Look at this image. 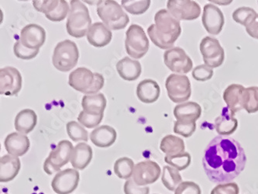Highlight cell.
Masks as SVG:
<instances>
[{
    "label": "cell",
    "instance_id": "43",
    "mask_svg": "<svg viewBox=\"0 0 258 194\" xmlns=\"http://www.w3.org/2000/svg\"><path fill=\"white\" fill-rule=\"evenodd\" d=\"M174 194H202V190L196 182L184 181L174 190Z\"/></svg>",
    "mask_w": 258,
    "mask_h": 194
},
{
    "label": "cell",
    "instance_id": "40",
    "mask_svg": "<svg viewBox=\"0 0 258 194\" xmlns=\"http://www.w3.org/2000/svg\"><path fill=\"white\" fill-rule=\"evenodd\" d=\"M196 130V121H176L174 122V132L184 137H189Z\"/></svg>",
    "mask_w": 258,
    "mask_h": 194
},
{
    "label": "cell",
    "instance_id": "7",
    "mask_svg": "<svg viewBox=\"0 0 258 194\" xmlns=\"http://www.w3.org/2000/svg\"><path fill=\"white\" fill-rule=\"evenodd\" d=\"M125 47L126 53L134 59H141L146 55L149 49V40L141 26L132 24L126 30Z\"/></svg>",
    "mask_w": 258,
    "mask_h": 194
},
{
    "label": "cell",
    "instance_id": "47",
    "mask_svg": "<svg viewBox=\"0 0 258 194\" xmlns=\"http://www.w3.org/2000/svg\"><path fill=\"white\" fill-rule=\"evenodd\" d=\"M6 194H8V193H6Z\"/></svg>",
    "mask_w": 258,
    "mask_h": 194
},
{
    "label": "cell",
    "instance_id": "19",
    "mask_svg": "<svg viewBox=\"0 0 258 194\" xmlns=\"http://www.w3.org/2000/svg\"><path fill=\"white\" fill-rule=\"evenodd\" d=\"M245 91L246 88L239 84H231L225 89L223 100L232 115L244 109Z\"/></svg>",
    "mask_w": 258,
    "mask_h": 194
},
{
    "label": "cell",
    "instance_id": "5",
    "mask_svg": "<svg viewBox=\"0 0 258 194\" xmlns=\"http://www.w3.org/2000/svg\"><path fill=\"white\" fill-rule=\"evenodd\" d=\"M69 84L73 89L85 94L99 92L104 85V77L84 67L78 68L69 75Z\"/></svg>",
    "mask_w": 258,
    "mask_h": 194
},
{
    "label": "cell",
    "instance_id": "23",
    "mask_svg": "<svg viewBox=\"0 0 258 194\" xmlns=\"http://www.w3.org/2000/svg\"><path fill=\"white\" fill-rule=\"evenodd\" d=\"M161 94V89L158 82L152 79L141 81L137 88L138 99L144 104L156 102Z\"/></svg>",
    "mask_w": 258,
    "mask_h": 194
},
{
    "label": "cell",
    "instance_id": "2",
    "mask_svg": "<svg viewBox=\"0 0 258 194\" xmlns=\"http://www.w3.org/2000/svg\"><path fill=\"white\" fill-rule=\"evenodd\" d=\"M155 24L148 29L151 41L161 49L173 48L174 43L181 35V27L179 20L174 18L168 10H160L154 16Z\"/></svg>",
    "mask_w": 258,
    "mask_h": 194
},
{
    "label": "cell",
    "instance_id": "9",
    "mask_svg": "<svg viewBox=\"0 0 258 194\" xmlns=\"http://www.w3.org/2000/svg\"><path fill=\"white\" fill-rule=\"evenodd\" d=\"M165 87L169 99L175 104L185 102L191 97V82L186 75L171 74L167 78Z\"/></svg>",
    "mask_w": 258,
    "mask_h": 194
},
{
    "label": "cell",
    "instance_id": "18",
    "mask_svg": "<svg viewBox=\"0 0 258 194\" xmlns=\"http://www.w3.org/2000/svg\"><path fill=\"white\" fill-rule=\"evenodd\" d=\"M20 40L26 47L40 50L46 40L45 30L37 24H28L20 32Z\"/></svg>",
    "mask_w": 258,
    "mask_h": 194
},
{
    "label": "cell",
    "instance_id": "29",
    "mask_svg": "<svg viewBox=\"0 0 258 194\" xmlns=\"http://www.w3.org/2000/svg\"><path fill=\"white\" fill-rule=\"evenodd\" d=\"M37 117L33 110L25 109L20 111L14 121V127L20 134H27L34 130L37 125Z\"/></svg>",
    "mask_w": 258,
    "mask_h": 194
},
{
    "label": "cell",
    "instance_id": "6",
    "mask_svg": "<svg viewBox=\"0 0 258 194\" xmlns=\"http://www.w3.org/2000/svg\"><path fill=\"white\" fill-rule=\"evenodd\" d=\"M79 59V48L76 43L66 40L59 42L54 48L52 62L57 70L67 72L76 67Z\"/></svg>",
    "mask_w": 258,
    "mask_h": 194
},
{
    "label": "cell",
    "instance_id": "45",
    "mask_svg": "<svg viewBox=\"0 0 258 194\" xmlns=\"http://www.w3.org/2000/svg\"><path fill=\"white\" fill-rule=\"evenodd\" d=\"M125 194H149L150 188L148 186H138L133 179H127L124 184Z\"/></svg>",
    "mask_w": 258,
    "mask_h": 194
},
{
    "label": "cell",
    "instance_id": "44",
    "mask_svg": "<svg viewBox=\"0 0 258 194\" xmlns=\"http://www.w3.org/2000/svg\"><path fill=\"white\" fill-rule=\"evenodd\" d=\"M240 188L236 182H227L217 185L211 191V194H239Z\"/></svg>",
    "mask_w": 258,
    "mask_h": 194
},
{
    "label": "cell",
    "instance_id": "14",
    "mask_svg": "<svg viewBox=\"0 0 258 194\" xmlns=\"http://www.w3.org/2000/svg\"><path fill=\"white\" fill-rule=\"evenodd\" d=\"M161 173V168L158 163L154 161H143L134 167L133 180L138 186H147L156 182Z\"/></svg>",
    "mask_w": 258,
    "mask_h": 194
},
{
    "label": "cell",
    "instance_id": "16",
    "mask_svg": "<svg viewBox=\"0 0 258 194\" xmlns=\"http://www.w3.org/2000/svg\"><path fill=\"white\" fill-rule=\"evenodd\" d=\"M22 75L14 67H5L0 69V94L15 95L22 88Z\"/></svg>",
    "mask_w": 258,
    "mask_h": 194
},
{
    "label": "cell",
    "instance_id": "22",
    "mask_svg": "<svg viewBox=\"0 0 258 194\" xmlns=\"http://www.w3.org/2000/svg\"><path fill=\"white\" fill-rule=\"evenodd\" d=\"M21 168L20 159L17 156L5 155L0 159V182H8L15 179Z\"/></svg>",
    "mask_w": 258,
    "mask_h": 194
},
{
    "label": "cell",
    "instance_id": "21",
    "mask_svg": "<svg viewBox=\"0 0 258 194\" xmlns=\"http://www.w3.org/2000/svg\"><path fill=\"white\" fill-rule=\"evenodd\" d=\"M111 30L102 23L92 24L87 34V40L91 45L102 47L108 45L112 40Z\"/></svg>",
    "mask_w": 258,
    "mask_h": 194
},
{
    "label": "cell",
    "instance_id": "17",
    "mask_svg": "<svg viewBox=\"0 0 258 194\" xmlns=\"http://www.w3.org/2000/svg\"><path fill=\"white\" fill-rule=\"evenodd\" d=\"M202 22L209 34L218 35L224 26V15L219 7L211 4H206L203 9Z\"/></svg>",
    "mask_w": 258,
    "mask_h": 194
},
{
    "label": "cell",
    "instance_id": "32",
    "mask_svg": "<svg viewBox=\"0 0 258 194\" xmlns=\"http://www.w3.org/2000/svg\"><path fill=\"white\" fill-rule=\"evenodd\" d=\"M161 181L168 190L174 191L183 182L179 171L170 166L163 168Z\"/></svg>",
    "mask_w": 258,
    "mask_h": 194
},
{
    "label": "cell",
    "instance_id": "15",
    "mask_svg": "<svg viewBox=\"0 0 258 194\" xmlns=\"http://www.w3.org/2000/svg\"><path fill=\"white\" fill-rule=\"evenodd\" d=\"M79 172L76 169H67L57 172L51 182L53 190L57 194H70L79 186Z\"/></svg>",
    "mask_w": 258,
    "mask_h": 194
},
{
    "label": "cell",
    "instance_id": "25",
    "mask_svg": "<svg viewBox=\"0 0 258 194\" xmlns=\"http://www.w3.org/2000/svg\"><path fill=\"white\" fill-rule=\"evenodd\" d=\"M116 130L110 126L103 125L92 131L90 139L92 142L99 148H109L114 144L116 140Z\"/></svg>",
    "mask_w": 258,
    "mask_h": 194
},
{
    "label": "cell",
    "instance_id": "13",
    "mask_svg": "<svg viewBox=\"0 0 258 194\" xmlns=\"http://www.w3.org/2000/svg\"><path fill=\"white\" fill-rule=\"evenodd\" d=\"M168 11L178 20H194L201 15V8L192 0H169Z\"/></svg>",
    "mask_w": 258,
    "mask_h": 194
},
{
    "label": "cell",
    "instance_id": "26",
    "mask_svg": "<svg viewBox=\"0 0 258 194\" xmlns=\"http://www.w3.org/2000/svg\"><path fill=\"white\" fill-rule=\"evenodd\" d=\"M116 70L123 80L131 82L137 80L141 76L142 68L138 61L125 57L116 64Z\"/></svg>",
    "mask_w": 258,
    "mask_h": 194
},
{
    "label": "cell",
    "instance_id": "1",
    "mask_svg": "<svg viewBox=\"0 0 258 194\" xmlns=\"http://www.w3.org/2000/svg\"><path fill=\"white\" fill-rule=\"evenodd\" d=\"M246 163L243 147L233 137H214L203 154V169L213 183L231 182L243 172Z\"/></svg>",
    "mask_w": 258,
    "mask_h": 194
},
{
    "label": "cell",
    "instance_id": "42",
    "mask_svg": "<svg viewBox=\"0 0 258 194\" xmlns=\"http://www.w3.org/2000/svg\"><path fill=\"white\" fill-rule=\"evenodd\" d=\"M213 76V69L206 65H200L192 71V77L198 82L210 80Z\"/></svg>",
    "mask_w": 258,
    "mask_h": 194
},
{
    "label": "cell",
    "instance_id": "41",
    "mask_svg": "<svg viewBox=\"0 0 258 194\" xmlns=\"http://www.w3.org/2000/svg\"><path fill=\"white\" fill-rule=\"evenodd\" d=\"M14 52L15 56L23 60H30L34 59L38 55V49H30L23 45L20 40H17L14 44Z\"/></svg>",
    "mask_w": 258,
    "mask_h": 194
},
{
    "label": "cell",
    "instance_id": "27",
    "mask_svg": "<svg viewBox=\"0 0 258 194\" xmlns=\"http://www.w3.org/2000/svg\"><path fill=\"white\" fill-rule=\"evenodd\" d=\"M92 159V148L86 143L81 142L73 149L70 162L75 169L83 170L89 166Z\"/></svg>",
    "mask_w": 258,
    "mask_h": 194
},
{
    "label": "cell",
    "instance_id": "35",
    "mask_svg": "<svg viewBox=\"0 0 258 194\" xmlns=\"http://www.w3.org/2000/svg\"><path fill=\"white\" fill-rule=\"evenodd\" d=\"M67 133L69 137L75 142L85 141L87 142L89 140V134L84 127L76 121H70L66 125Z\"/></svg>",
    "mask_w": 258,
    "mask_h": 194
},
{
    "label": "cell",
    "instance_id": "36",
    "mask_svg": "<svg viewBox=\"0 0 258 194\" xmlns=\"http://www.w3.org/2000/svg\"><path fill=\"white\" fill-rule=\"evenodd\" d=\"M164 161L171 167L178 169V171H182L190 166L191 158L189 153L184 152V153L175 156H166L164 157Z\"/></svg>",
    "mask_w": 258,
    "mask_h": 194
},
{
    "label": "cell",
    "instance_id": "46",
    "mask_svg": "<svg viewBox=\"0 0 258 194\" xmlns=\"http://www.w3.org/2000/svg\"><path fill=\"white\" fill-rule=\"evenodd\" d=\"M246 30L250 37L258 40V15L249 25L246 26Z\"/></svg>",
    "mask_w": 258,
    "mask_h": 194
},
{
    "label": "cell",
    "instance_id": "31",
    "mask_svg": "<svg viewBox=\"0 0 258 194\" xmlns=\"http://www.w3.org/2000/svg\"><path fill=\"white\" fill-rule=\"evenodd\" d=\"M184 149L185 146L182 139L171 134H168L163 137L160 146L161 152L166 154V156L181 154L184 153Z\"/></svg>",
    "mask_w": 258,
    "mask_h": 194
},
{
    "label": "cell",
    "instance_id": "39",
    "mask_svg": "<svg viewBox=\"0 0 258 194\" xmlns=\"http://www.w3.org/2000/svg\"><path fill=\"white\" fill-rule=\"evenodd\" d=\"M103 119V114H92L82 111L78 117L79 124L87 128H94L99 125Z\"/></svg>",
    "mask_w": 258,
    "mask_h": 194
},
{
    "label": "cell",
    "instance_id": "12",
    "mask_svg": "<svg viewBox=\"0 0 258 194\" xmlns=\"http://www.w3.org/2000/svg\"><path fill=\"white\" fill-rule=\"evenodd\" d=\"M34 8L53 22L62 21L69 14V4L64 0H40L33 1Z\"/></svg>",
    "mask_w": 258,
    "mask_h": 194
},
{
    "label": "cell",
    "instance_id": "33",
    "mask_svg": "<svg viewBox=\"0 0 258 194\" xmlns=\"http://www.w3.org/2000/svg\"><path fill=\"white\" fill-rule=\"evenodd\" d=\"M134 161L127 157H122L117 159L114 164L113 170L115 174L122 179H129L133 176L134 170Z\"/></svg>",
    "mask_w": 258,
    "mask_h": 194
},
{
    "label": "cell",
    "instance_id": "3",
    "mask_svg": "<svg viewBox=\"0 0 258 194\" xmlns=\"http://www.w3.org/2000/svg\"><path fill=\"white\" fill-rule=\"evenodd\" d=\"M92 25L90 14L86 6L79 0H72L66 24L69 35L76 38L84 37Z\"/></svg>",
    "mask_w": 258,
    "mask_h": 194
},
{
    "label": "cell",
    "instance_id": "4",
    "mask_svg": "<svg viewBox=\"0 0 258 194\" xmlns=\"http://www.w3.org/2000/svg\"><path fill=\"white\" fill-rule=\"evenodd\" d=\"M97 4L98 16L109 30H122L129 24V17L116 1L101 0Z\"/></svg>",
    "mask_w": 258,
    "mask_h": 194
},
{
    "label": "cell",
    "instance_id": "20",
    "mask_svg": "<svg viewBox=\"0 0 258 194\" xmlns=\"http://www.w3.org/2000/svg\"><path fill=\"white\" fill-rule=\"evenodd\" d=\"M4 146L9 155L19 157L24 156L28 152L30 143L27 136L14 132L6 137Z\"/></svg>",
    "mask_w": 258,
    "mask_h": 194
},
{
    "label": "cell",
    "instance_id": "34",
    "mask_svg": "<svg viewBox=\"0 0 258 194\" xmlns=\"http://www.w3.org/2000/svg\"><path fill=\"white\" fill-rule=\"evenodd\" d=\"M257 15L258 14L253 9L243 7L236 9L233 13L232 17H233L235 22L246 27L256 18Z\"/></svg>",
    "mask_w": 258,
    "mask_h": 194
},
{
    "label": "cell",
    "instance_id": "37",
    "mask_svg": "<svg viewBox=\"0 0 258 194\" xmlns=\"http://www.w3.org/2000/svg\"><path fill=\"white\" fill-rule=\"evenodd\" d=\"M150 0H122V7L130 14L134 15H141L144 14L151 6Z\"/></svg>",
    "mask_w": 258,
    "mask_h": 194
},
{
    "label": "cell",
    "instance_id": "11",
    "mask_svg": "<svg viewBox=\"0 0 258 194\" xmlns=\"http://www.w3.org/2000/svg\"><path fill=\"white\" fill-rule=\"evenodd\" d=\"M164 62L171 72L179 75L188 73L193 67L189 56L179 47H174L164 52Z\"/></svg>",
    "mask_w": 258,
    "mask_h": 194
},
{
    "label": "cell",
    "instance_id": "30",
    "mask_svg": "<svg viewBox=\"0 0 258 194\" xmlns=\"http://www.w3.org/2000/svg\"><path fill=\"white\" fill-rule=\"evenodd\" d=\"M106 99L102 93L86 95L82 97L83 111L92 114H102L106 107Z\"/></svg>",
    "mask_w": 258,
    "mask_h": 194
},
{
    "label": "cell",
    "instance_id": "24",
    "mask_svg": "<svg viewBox=\"0 0 258 194\" xmlns=\"http://www.w3.org/2000/svg\"><path fill=\"white\" fill-rule=\"evenodd\" d=\"M238 127V121L232 115L227 107L223 108L222 114L216 117L215 121V128L220 136L231 135Z\"/></svg>",
    "mask_w": 258,
    "mask_h": 194
},
{
    "label": "cell",
    "instance_id": "28",
    "mask_svg": "<svg viewBox=\"0 0 258 194\" xmlns=\"http://www.w3.org/2000/svg\"><path fill=\"white\" fill-rule=\"evenodd\" d=\"M174 115L177 121H196L202 115V108L196 102H187L174 107Z\"/></svg>",
    "mask_w": 258,
    "mask_h": 194
},
{
    "label": "cell",
    "instance_id": "8",
    "mask_svg": "<svg viewBox=\"0 0 258 194\" xmlns=\"http://www.w3.org/2000/svg\"><path fill=\"white\" fill-rule=\"evenodd\" d=\"M73 149L74 147L70 141L68 140L60 141L46 159L44 164V172L50 176L60 172V168L70 162Z\"/></svg>",
    "mask_w": 258,
    "mask_h": 194
},
{
    "label": "cell",
    "instance_id": "10",
    "mask_svg": "<svg viewBox=\"0 0 258 194\" xmlns=\"http://www.w3.org/2000/svg\"><path fill=\"white\" fill-rule=\"evenodd\" d=\"M200 49L206 66L216 69L223 65L225 59L224 49L217 39L204 37L200 43Z\"/></svg>",
    "mask_w": 258,
    "mask_h": 194
},
{
    "label": "cell",
    "instance_id": "38",
    "mask_svg": "<svg viewBox=\"0 0 258 194\" xmlns=\"http://www.w3.org/2000/svg\"><path fill=\"white\" fill-rule=\"evenodd\" d=\"M244 110L248 114L258 112V87L251 86L245 91Z\"/></svg>",
    "mask_w": 258,
    "mask_h": 194
}]
</instances>
